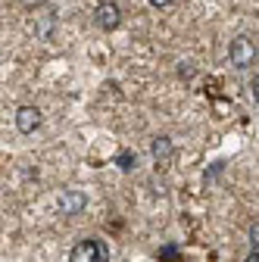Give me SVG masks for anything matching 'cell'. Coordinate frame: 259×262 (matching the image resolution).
I'll return each instance as SVG.
<instances>
[{
  "instance_id": "obj_1",
  "label": "cell",
  "mask_w": 259,
  "mask_h": 262,
  "mask_svg": "<svg viewBox=\"0 0 259 262\" xmlns=\"http://www.w3.org/2000/svg\"><path fill=\"white\" fill-rule=\"evenodd\" d=\"M256 56H259V50H256V44H253V38L250 35H238L231 44H228V59H231V66L234 69H250V66L256 62Z\"/></svg>"
},
{
  "instance_id": "obj_2",
  "label": "cell",
  "mask_w": 259,
  "mask_h": 262,
  "mask_svg": "<svg viewBox=\"0 0 259 262\" xmlns=\"http://www.w3.org/2000/svg\"><path fill=\"white\" fill-rule=\"evenodd\" d=\"M69 262H110V247L97 237L78 241L69 253Z\"/></svg>"
},
{
  "instance_id": "obj_3",
  "label": "cell",
  "mask_w": 259,
  "mask_h": 262,
  "mask_svg": "<svg viewBox=\"0 0 259 262\" xmlns=\"http://www.w3.org/2000/svg\"><path fill=\"white\" fill-rule=\"evenodd\" d=\"M94 22H97V28H100V31H113V28H119V22H122V10H119L116 0H100V4H97V10H94Z\"/></svg>"
},
{
  "instance_id": "obj_4",
  "label": "cell",
  "mask_w": 259,
  "mask_h": 262,
  "mask_svg": "<svg viewBox=\"0 0 259 262\" xmlns=\"http://www.w3.org/2000/svg\"><path fill=\"white\" fill-rule=\"evenodd\" d=\"M150 153H153L156 169H166L169 162L175 159V144H172L166 135H159V138H153V144H150Z\"/></svg>"
},
{
  "instance_id": "obj_5",
  "label": "cell",
  "mask_w": 259,
  "mask_h": 262,
  "mask_svg": "<svg viewBox=\"0 0 259 262\" xmlns=\"http://www.w3.org/2000/svg\"><path fill=\"white\" fill-rule=\"evenodd\" d=\"M16 128L22 135H35L41 128V110L38 106H19L16 110Z\"/></svg>"
},
{
  "instance_id": "obj_6",
  "label": "cell",
  "mask_w": 259,
  "mask_h": 262,
  "mask_svg": "<svg viewBox=\"0 0 259 262\" xmlns=\"http://www.w3.org/2000/svg\"><path fill=\"white\" fill-rule=\"evenodd\" d=\"M84 206H88L84 190H62L59 193V212L62 215H78Z\"/></svg>"
},
{
  "instance_id": "obj_7",
  "label": "cell",
  "mask_w": 259,
  "mask_h": 262,
  "mask_svg": "<svg viewBox=\"0 0 259 262\" xmlns=\"http://www.w3.org/2000/svg\"><path fill=\"white\" fill-rule=\"evenodd\" d=\"M116 162H119V169H122V172H132V169L138 166V156H132V153H122Z\"/></svg>"
},
{
  "instance_id": "obj_8",
  "label": "cell",
  "mask_w": 259,
  "mask_h": 262,
  "mask_svg": "<svg viewBox=\"0 0 259 262\" xmlns=\"http://www.w3.org/2000/svg\"><path fill=\"white\" fill-rule=\"evenodd\" d=\"M250 244L253 250H259V222H250Z\"/></svg>"
},
{
  "instance_id": "obj_9",
  "label": "cell",
  "mask_w": 259,
  "mask_h": 262,
  "mask_svg": "<svg viewBox=\"0 0 259 262\" xmlns=\"http://www.w3.org/2000/svg\"><path fill=\"white\" fill-rule=\"evenodd\" d=\"M250 94H253V100L259 103V75H253V81H250Z\"/></svg>"
},
{
  "instance_id": "obj_10",
  "label": "cell",
  "mask_w": 259,
  "mask_h": 262,
  "mask_svg": "<svg viewBox=\"0 0 259 262\" xmlns=\"http://www.w3.org/2000/svg\"><path fill=\"white\" fill-rule=\"evenodd\" d=\"M19 4H22L25 10H35V7H41V4H44V0H19Z\"/></svg>"
},
{
  "instance_id": "obj_11",
  "label": "cell",
  "mask_w": 259,
  "mask_h": 262,
  "mask_svg": "<svg viewBox=\"0 0 259 262\" xmlns=\"http://www.w3.org/2000/svg\"><path fill=\"white\" fill-rule=\"evenodd\" d=\"M169 4H175V0H150V7H169Z\"/></svg>"
},
{
  "instance_id": "obj_12",
  "label": "cell",
  "mask_w": 259,
  "mask_h": 262,
  "mask_svg": "<svg viewBox=\"0 0 259 262\" xmlns=\"http://www.w3.org/2000/svg\"><path fill=\"white\" fill-rule=\"evenodd\" d=\"M244 262H259V250H253V253H250V256H247Z\"/></svg>"
}]
</instances>
